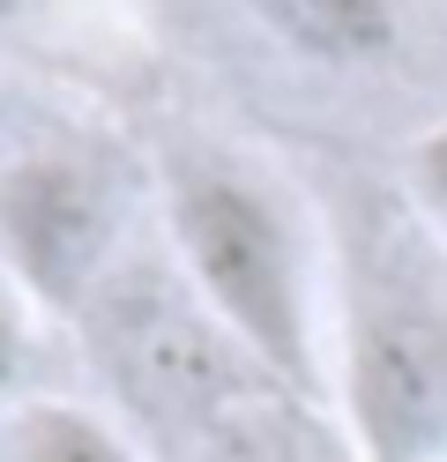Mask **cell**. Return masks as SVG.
Masks as SVG:
<instances>
[{
  "label": "cell",
  "instance_id": "1",
  "mask_svg": "<svg viewBox=\"0 0 447 462\" xmlns=\"http://www.w3.org/2000/svg\"><path fill=\"white\" fill-rule=\"evenodd\" d=\"M157 231L209 313L306 402H336V343L321 291V231L268 164L224 142H172L149 171Z\"/></svg>",
  "mask_w": 447,
  "mask_h": 462
},
{
  "label": "cell",
  "instance_id": "2",
  "mask_svg": "<svg viewBox=\"0 0 447 462\" xmlns=\"http://www.w3.org/2000/svg\"><path fill=\"white\" fill-rule=\"evenodd\" d=\"M75 336H82L89 373H98V411L149 462H179L224 418H238L247 402L276 388L261 358L179 276L164 246L157 254L135 246L89 291V306L75 313Z\"/></svg>",
  "mask_w": 447,
  "mask_h": 462
},
{
  "label": "cell",
  "instance_id": "3",
  "mask_svg": "<svg viewBox=\"0 0 447 462\" xmlns=\"http://www.w3.org/2000/svg\"><path fill=\"white\" fill-rule=\"evenodd\" d=\"M336 418L366 462H433L447 448V306L403 254L343 276Z\"/></svg>",
  "mask_w": 447,
  "mask_h": 462
},
{
  "label": "cell",
  "instance_id": "4",
  "mask_svg": "<svg viewBox=\"0 0 447 462\" xmlns=\"http://www.w3.org/2000/svg\"><path fill=\"white\" fill-rule=\"evenodd\" d=\"M135 254V180L105 150L38 142L0 157V283L38 306L75 313Z\"/></svg>",
  "mask_w": 447,
  "mask_h": 462
},
{
  "label": "cell",
  "instance_id": "5",
  "mask_svg": "<svg viewBox=\"0 0 447 462\" xmlns=\"http://www.w3.org/2000/svg\"><path fill=\"white\" fill-rule=\"evenodd\" d=\"M238 15L328 75H366L403 45V0H238Z\"/></svg>",
  "mask_w": 447,
  "mask_h": 462
},
{
  "label": "cell",
  "instance_id": "6",
  "mask_svg": "<svg viewBox=\"0 0 447 462\" xmlns=\"http://www.w3.org/2000/svg\"><path fill=\"white\" fill-rule=\"evenodd\" d=\"M179 462H366V455H358V440L343 432V418L328 411V402L268 388L261 402H247L238 418H224Z\"/></svg>",
  "mask_w": 447,
  "mask_h": 462
},
{
  "label": "cell",
  "instance_id": "7",
  "mask_svg": "<svg viewBox=\"0 0 447 462\" xmlns=\"http://www.w3.org/2000/svg\"><path fill=\"white\" fill-rule=\"evenodd\" d=\"M0 462H149L98 402L75 395H30L0 411Z\"/></svg>",
  "mask_w": 447,
  "mask_h": 462
},
{
  "label": "cell",
  "instance_id": "8",
  "mask_svg": "<svg viewBox=\"0 0 447 462\" xmlns=\"http://www.w3.org/2000/svg\"><path fill=\"white\" fill-rule=\"evenodd\" d=\"M403 180H410V209L425 217V231L447 246V120H440V127H425V134L410 142Z\"/></svg>",
  "mask_w": 447,
  "mask_h": 462
},
{
  "label": "cell",
  "instance_id": "9",
  "mask_svg": "<svg viewBox=\"0 0 447 462\" xmlns=\"http://www.w3.org/2000/svg\"><path fill=\"white\" fill-rule=\"evenodd\" d=\"M30 358H38V343H30V321L0 299V411H15V402H30Z\"/></svg>",
  "mask_w": 447,
  "mask_h": 462
}]
</instances>
